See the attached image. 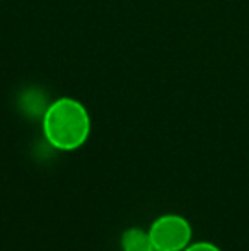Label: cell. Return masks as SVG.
Returning <instances> with one entry per match:
<instances>
[{
	"label": "cell",
	"mask_w": 249,
	"mask_h": 251,
	"mask_svg": "<svg viewBox=\"0 0 249 251\" xmlns=\"http://www.w3.org/2000/svg\"><path fill=\"white\" fill-rule=\"evenodd\" d=\"M89 116L80 102L60 100L50 106L45 115V135L60 151L79 149L89 135Z\"/></svg>",
	"instance_id": "6da1fadb"
},
{
	"label": "cell",
	"mask_w": 249,
	"mask_h": 251,
	"mask_svg": "<svg viewBox=\"0 0 249 251\" xmlns=\"http://www.w3.org/2000/svg\"><path fill=\"white\" fill-rule=\"evenodd\" d=\"M149 234L156 251H183L191 245V226L176 214L160 215L149 227Z\"/></svg>",
	"instance_id": "7a4b0ae2"
},
{
	"label": "cell",
	"mask_w": 249,
	"mask_h": 251,
	"mask_svg": "<svg viewBox=\"0 0 249 251\" xmlns=\"http://www.w3.org/2000/svg\"><path fill=\"white\" fill-rule=\"evenodd\" d=\"M183 251H222L217 245L208 241H198V243H191L188 248H184Z\"/></svg>",
	"instance_id": "277c9868"
},
{
	"label": "cell",
	"mask_w": 249,
	"mask_h": 251,
	"mask_svg": "<svg viewBox=\"0 0 249 251\" xmlns=\"http://www.w3.org/2000/svg\"><path fill=\"white\" fill-rule=\"evenodd\" d=\"M121 250L123 251H156L149 231L140 227H130L121 234Z\"/></svg>",
	"instance_id": "3957f363"
}]
</instances>
